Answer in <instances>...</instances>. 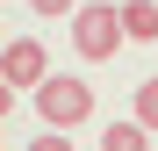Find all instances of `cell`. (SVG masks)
<instances>
[{
  "instance_id": "cell-1",
  "label": "cell",
  "mask_w": 158,
  "mask_h": 151,
  "mask_svg": "<svg viewBox=\"0 0 158 151\" xmlns=\"http://www.w3.org/2000/svg\"><path fill=\"white\" fill-rule=\"evenodd\" d=\"M122 0H86V7H79L72 15V50H79V58H115V50H122Z\"/></svg>"
},
{
  "instance_id": "cell-8",
  "label": "cell",
  "mask_w": 158,
  "mask_h": 151,
  "mask_svg": "<svg viewBox=\"0 0 158 151\" xmlns=\"http://www.w3.org/2000/svg\"><path fill=\"white\" fill-rule=\"evenodd\" d=\"M36 15H79V0H29Z\"/></svg>"
},
{
  "instance_id": "cell-6",
  "label": "cell",
  "mask_w": 158,
  "mask_h": 151,
  "mask_svg": "<svg viewBox=\"0 0 158 151\" xmlns=\"http://www.w3.org/2000/svg\"><path fill=\"white\" fill-rule=\"evenodd\" d=\"M137 115L158 130V79H144V86H137Z\"/></svg>"
},
{
  "instance_id": "cell-7",
  "label": "cell",
  "mask_w": 158,
  "mask_h": 151,
  "mask_svg": "<svg viewBox=\"0 0 158 151\" xmlns=\"http://www.w3.org/2000/svg\"><path fill=\"white\" fill-rule=\"evenodd\" d=\"M29 151H72V137L65 130H43V137H29Z\"/></svg>"
},
{
  "instance_id": "cell-5",
  "label": "cell",
  "mask_w": 158,
  "mask_h": 151,
  "mask_svg": "<svg viewBox=\"0 0 158 151\" xmlns=\"http://www.w3.org/2000/svg\"><path fill=\"white\" fill-rule=\"evenodd\" d=\"M122 29L137 43H158V7H151V0H122Z\"/></svg>"
},
{
  "instance_id": "cell-4",
  "label": "cell",
  "mask_w": 158,
  "mask_h": 151,
  "mask_svg": "<svg viewBox=\"0 0 158 151\" xmlns=\"http://www.w3.org/2000/svg\"><path fill=\"white\" fill-rule=\"evenodd\" d=\"M151 122L144 115H129V122H108V130H101V151H151Z\"/></svg>"
},
{
  "instance_id": "cell-2",
  "label": "cell",
  "mask_w": 158,
  "mask_h": 151,
  "mask_svg": "<svg viewBox=\"0 0 158 151\" xmlns=\"http://www.w3.org/2000/svg\"><path fill=\"white\" fill-rule=\"evenodd\" d=\"M36 115L50 122V130H79V122L94 115V86L72 79V72H50V79L36 86Z\"/></svg>"
},
{
  "instance_id": "cell-3",
  "label": "cell",
  "mask_w": 158,
  "mask_h": 151,
  "mask_svg": "<svg viewBox=\"0 0 158 151\" xmlns=\"http://www.w3.org/2000/svg\"><path fill=\"white\" fill-rule=\"evenodd\" d=\"M0 72H7V86H29V94H36V86L50 79V50H43L36 36H15L7 50H0Z\"/></svg>"
}]
</instances>
